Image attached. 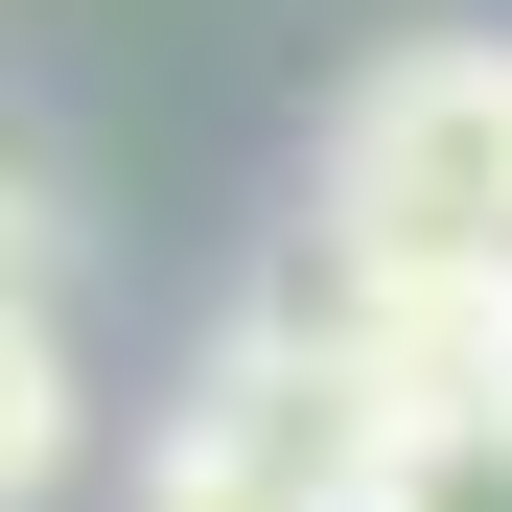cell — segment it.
<instances>
[{"label":"cell","mask_w":512,"mask_h":512,"mask_svg":"<svg viewBox=\"0 0 512 512\" xmlns=\"http://www.w3.org/2000/svg\"><path fill=\"white\" fill-rule=\"evenodd\" d=\"M303 233L350 280H396V303H443V280L512 303V47H396L326 117V210Z\"/></svg>","instance_id":"1"},{"label":"cell","mask_w":512,"mask_h":512,"mask_svg":"<svg viewBox=\"0 0 512 512\" xmlns=\"http://www.w3.org/2000/svg\"><path fill=\"white\" fill-rule=\"evenodd\" d=\"M373 466H396V419H373V373L350 350H210V396L163 419V489H233V512H373Z\"/></svg>","instance_id":"2"},{"label":"cell","mask_w":512,"mask_h":512,"mask_svg":"<svg viewBox=\"0 0 512 512\" xmlns=\"http://www.w3.org/2000/svg\"><path fill=\"white\" fill-rule=\"evenodd\" d=\"M70 443H94V396H70V326L47 303H0V512H47Z\"/></svg>","instance_id":"3"},{"label":"cell","mask_w":512,"mask_h":512,"mask_svg":"<svg viewBox=\"0 0 512 512\" xmlns=\"http://www.w3.org/2000/svg\"><path fill=\"white\" fill-rule=\"evenodd\" d=\"M373 512H512V396L489 419H419V443L373 466Z\"/></svg>","instance_id":"4"},{"label":"cell","mask_w":512,"mask_h":512,"mask_svg":"<svg viewBox=\"0 0 512 512\" xmlns=\"http://www.w3.org/2000/svg\"><path fill=\"white\" fill-rule=\"evenodd\" d=\"M47 256H70V233H47V187L0 163V303H47Z\"/></svg>","instance_id":"5"},{"label":"cell","mask_w":512,"mask_h":512,"mask_svg":"<svg viewBox=\"0 0 512 512\" xmlns=\"http://www.w3.org/2000/svg\"><path fill=\"white\" fill-rule=\"evenodd\" d=\"M140 512H233V489H140Z\"/></svg>","instance_id":"6"}]
</instances>
